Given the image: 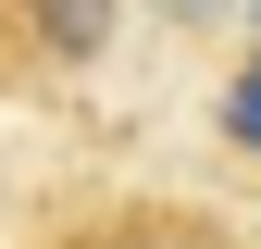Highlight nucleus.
Instances as JSON below:
<instances>
[{"instance_id":"obj_2","label":"nucleus","mask_w":261,"mask_h":249,"mask_svg":"<svg viewBox=\"0 0 261 249\" xmlns=\"http://www.w3.org/2000/svg\"><path fill=\"white\" fill-rule=\"evenodd\" d=\"M75 249H224L199 212H112L100 237H75Z\"/></svg>"},{"instance_id":"obj_4","label":"nucleus","mask_w":261,"mask_h":249,"mask_svg":"<svg viewBox=\"0 0 261 249\" xmlns=\"http://www.w3.org/2000/svg\"><path fill=\"white\" fill-rule=\"evenodd\" d=\"M149 13H162V25H224L237 0H149Z\"/></svg>"},{"instance_id":"obj_1","label":"nucleus","mask_w":261,"mask_h":249,"mask_svg":"<svg viewBox=\"0 0 261 249\" xmlns=\"http://www.w3.org/2000/svg\"><path fill=\"white\" fill-rule=\"evenodd\" d=\"M112 13H124V0H0V62H25V75H75V62L112 50Z\"/></svg>"},{"instance_id":"obj_3","label":"nucleus","mask_w":261,"mask_h":249,"mask_svg":"<svg viewBox=\"0 0 261 249\" xmlns=\"http://www.w3.org/2000/svg\"><path fill=\"white\" fill-rule=\"evenodd\" d=\"M224 137H237V150H249V162H261V62H249V75H237V87H224Z\"/></svg>"},{"instance_id":"obj_5","label":"nucleus","mask_w":261,"mask_h":249,"mask_svg":"<svg viewBox=\"0 0 261 249\" xmlns=\"http://www.w3.org/2000/svg\"><path fill=\"white\" fill-rule=\"evenodd\" d=\"M249 13H261V0H249Z\"/></svg>"}]
</instances>
